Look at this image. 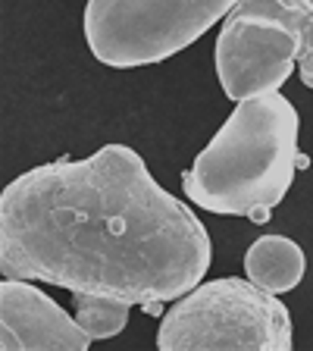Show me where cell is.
Returning a JSON list of instances; mask_svg holds the SVG:
<instances>
[{
	"label": "cell",
	"mask_w": 313,
	"mask_h": 351,
	"mask_svg": "<svg viewBox=\"0 0 313 351\" xmlns=\"http://www.w3.org/2000/svg\"><path fill=\"white\" fill-rule=\"evenodd\" d=\"M213 245L185 201L125 145L22 173L0 195V270L157 311L210 270Z\"/></svg>",
	"instance_id": "6da1fadb"
},
{
	"label": "cell",
	"mask_w": 313,
	"mask_h": 351,
	"mask_svg": "<svg viewBox=\"0 0 313 351\" xmlns=\"http://www.w3.org/2000/svg\"><path fill=\"white\" fill-rule=\"evenodd\" d=\"M298 132V110L279 91L238 101L182 176L185 197L201 210L266 223L288 195L295 173L307 167Z\"/></svg>",
	"instance_id": "7a4b0ae2"
},
{
	"label": "cell",
	"mask_w": 313,
	"mask_h": 351,
	"mask_svg": "<svg viewBox=\"0 0 313 351\" xmlns=\"http://www.w3.org/2000/svg\"><path fill=\"white\" fill-rule=\"evenodd\" d=\"M295 345L292 314L251 279H213L195 285L166 311L157 329V348H266Z\"/></svg>",
	"instance_id": "3957f363"
},
{
	"label": "cell",
	"mask_w": 313,
	"mask_h": 351,
	"mask_svg": "<svg viewBox=\"0 0 313 351\" xmlns=\"http://www.w3.org/2000/svg\"><path fill=\"white\" fill-rule=\"evenodd\" d=\"M238 0H88L85 41L101 63L151 66L195 44Z\"/></svg>",
	"instance_id": "277c9868"
},
{
	"label": "cell",
	"mask_w": 313,
	"mask_h": 351,
	"mask_svg": "<svg viewBox=\"0 0 313 351\" xmlns=\"http://www.w3.org/2000/svg\"><path fill=\"white\" fill-rule=\"evenodd\" d=\"M301 44L288 29L266 19L226 16L216 35V75L235 104L270 95L288 82L298 66Z\"/></svg>",
	"instance_id": "5b68a950"
},
{
	"label": "cell",
	"mask_w": 313,
	"mask_h": 351,
	"mask_svg": "<svg viewBox=\"0 0 313 351\" xmlns=\"http://www.w3.org/2000/svg\"><path fill=\"white\" fill-rule=\"evenodd\" d=\"M95 339L79 320L35 289L25 279L3 276L0 282V348L32 351V348H73L82 351Z\"/></svg>",
	"instance_id": "8992f818"
},
{
	"label": "cell",
	"mask_w": 313,
	"mask_h": 351,
	"mask_svg": "<svg viewBox=\"0 0 313 351\" xmlns=\"http://www.w3.org/2000/svg\"><path fill=\"white\" fill-rule=\"evenodd\" d=\"M307 257L304 251L285 235H263L245 254V273L251 282H257L266 292H292L304 279Z\"/></svg>",
	"instance_id": "52a82bcc"
},
{
	"label": "cell",
	"mask_w": 313,
	"mask_h": 351,
	"mask_svg": "<svg viewBox=\"0 0 313 351\" xmlns=\"http://www.w3.org/2000/svg\"><path fill=\"white\" fill-rule=\"evenodd\" d=\"M229 16L266 19L292 32L301 44L298 75L307 88H313V0H238Z\"/></svg>",
	"instance_id": "ba28073f"
},
{
	"label": "cell",
	"mask_w": 313,
	"mask_h": 351,
	"mask_svg": "<svg viewBox=\"0 0 313 351\" xmlns=\"http://www.w3.org/2000/svg\"><path fill=\"white\" fill-rule=\"evenodd\" d=\"M132 301L123 298H107V295H75V320L85 326L91 339H113L119 336L129 323Z\"/></svg>",
	"instance_id": "9c48e42d"
}]
</instances>
